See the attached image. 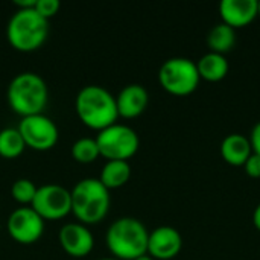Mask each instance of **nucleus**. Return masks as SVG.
Here are the masks:
<instances>
[{
    "label": "nucleus",
    "instance_id": "f257e3e1",
    "mask_svg": "<svg viewBox=\"0 0 260 260\" xmlns=\"http://www.w3.org/2000/svg\"><path fill=\"white\" fill-rule=\"evenodd\" d=\"M75 108L81 122L98 131L114 125L119 119L116 96L102 85L91 84L82 87L76 96Z\"/></svg>",
    "mask_w": 260,
    "mask_h": 260
},
{
    "label": "nucleus",
    "instance_id": "f03ea898",
    "mask_svg": "<svg viewBox=\"0 0 260 260\" xmlns=\"http://www.w3.org/2000/svg\"><path fill=\"white\" fill-rule=\"evenodd\" d=\"M149 232L142 221L123 216L111 222L105 235L110 253L119 260H134L148 254Z\"/></svg>",
    "mask_w": 260,
    "mask_h": 260
},
{
    "label": "nucleus",
    "instance_id": "7ed1b4c3",
    "mask_svg": "<svg viewBox=\"0 0 260 260\" xmlns=\"http://www.w3.org/2000/svg\"><path fill=\"white\" fill-rule=\"evenodd\" d=\"M6 98L9 107L21 117L43 114L49 102V88L40 75L21 72L11 79Z\"/></svg>",
    "mask_w": 260,
    "mask_h": 260
},
{
    "label": "nucleus",
    "instance_id": "20e7f679",
    "mask_svg": "<svg viewBox=\"0 0 260 260\" xmlns=\"http://www.w3.org/2000/svg\"><path fill=\"white\" fill-rule=\"evenodd\" d=\"M72 193V213L78 222L84 225L101 222L111 204L110 190L101 183L99 178H84L78 181Z\"/></svg>",
    "mask_w": 260,
    "mask_h": 260
},
{
    "label": "nucleus",
    "instance_id": "39448f33",
    "mask_svg": "<svg viewBox=\"0 0 260 260\" xmlns=\"http://www.w3.org/2000/svg\"><path fill=\"white\" fill-rule=\"evenodd\" d=\"M49 30V20L41 17L35 8L17 9L8 21L6 38L14 49L34 52L46 43Z\"/></svg>",
    "mask_w": 260,
    "mask_h": 260
},
{
    "label": "nucleus",
    "instance_id": "423d86ee",
    "mask_svg": "<svg viewBox=\"0 0 260 260\" xmlns=\"http://www.w3.org/2000/svg\"><path fill=\"white\" fill-rule=\"evenodd\" d=\"M200 75L197 62L184 58L174 56L166 59L158 70V82L163 90L174 96L192 94L200 85Z\"/></svg>",
    "mask_w": 260,
    "mask_h": 260
},
{
    "label": "nucleus",
    "instance_id": "0eeeda50",
    "mask_svg": "<svg viewBox=\"0 0 260 260\" xmlns=\"http://www.w3.org/2000/svg\"><path fill=\"white\" fill-rule=\"evenodd\" d=\"M99 146V152L107 160L128 161L140 146L139 134L128 125L114 123L98 133L94 137Z\"/></svg>",
    "mask_w": 260,
    "mask_h": 260
},
{
    "label": "nucleus",
    "instance_id": "6e6552de",
    "mask_svg": "<svg viewBox=\"0 0 260 260\" xmlns=\"http://www.w3.org/2000/svg\"><path fill=\"white\" fill-rule=\"evenodd\" d=\"M30 207L44 221H58L72 212V193L59 184H44L37 189Z\"/></svg>",
    "mask_w": 260,
    "mask_h": 260
},
{
    "label": "nucleus",
    "instance_id": "1a4fd4ad",
    "mask_svg": "<svg viewBox=\"0 0 260 260\" xmlns=\"http://www.w3.org/2000/svg\"><path fill=\"white\" fill-rule=\"evenodd\" d=\"M17 129L20 131L24 145L35 151L52 149L59 137L56 123L44 113L21 117Z\"/></svg>",
    "mask_w": 260,
    "mask_h": 260
},
{
    "label": "nucleus",
    "instance_id": "9d476101",
    "mask_svg": "<svg viewBox=\"0 0 260 260\" xmlns=\"http://www.w3.org/2000/svg\"><path fill=\"white\" fill-rule=\"evenodd\" d=\"M6 230L15 242L29 245L43 236L44 219L30 206H21L12 210L8 216Z\"/></svg>",
    "mask_w": 260,
    "mask_h": 260
},
{
    "label": "nucleus",
    "instance_id": "9b49d317",
    "mask_svg": "<svg viewBox=\"0 0 260 260\" xmlns=\"http://www.w3.org/2000/svg\"><path fill=\"white\" fill-rule=\"evenodd\" d=\"M183 248L180 232L171 225H161L149 232L148 254L155 260H171L177 257Z\"/></svg>",
    "mask_w": 260,
    "mask_h": 260
},
{
    "label": "nucleus",
    "instance_id": "f8f14e48",
    "mask_svg": "<svg viewBox=\"0 0 260 260\" xmlns=\"http://www.w3.org/2000/svg\"><path fill=\"white\" fill-rule=\"evenodd\" d=\"M58 239L61 248L73 257H84L90 254L94 247V238L91 232L81 222H69L62 225Z\"/></svg>",
    "mask_w": 260,
    "mask_h": 260
},
{
    "label": "nucleus",
    "instance_id": "ddd939ff",
    "mask_svg": "<svg viewBox=\"0 0 260 260\" xmlns=\"http://www.w3.org/2000/svg\"><path fill=\"white\" fill-rule=\"evenodd\" d=\"M219 15L222 23L230 27H247L257 17V0H222L219 3Z\"/></svg>",
    "mask_w": 260,
    "mask_h": 260
},
{
    "label": "nucleus",
    "instance_id": "4468645a",
    "mask_svg": "<svg viewBox=\"0 0 260 260\" xmlns=\"http://www.w3.org/2000/svg\"><path fill=\"white\" fill-rule=\"evenodd\" d=\"M149 104L148 90L140 84H128L125 85L119 94L116 96V105L119 117L134 119L145 113Z\"/></svg>",
    "mask_w": 260,
    "mask_h": 260
},
{
    "label": "nucleus",
    "instance_id": "2eb2a0df",
    "mask_svg": "<svg viewBox=\"0 0 260 260\" xmlns=\"http://www.w3.org/2000/svg\"><path fill=\"white\" fill-rule=\"evenodd\" d=\"M221 157L232 166H244L248 157L253 154L250 139L244 134H229L221 142Z\"/></svg>",
    "mask_w": 260,
    "mask_h": 260
},
{
    "label": "nucleus",
    "instance_id": "dca6fc26",
    "mask_svg": "<svg viewBox=\"0 0 260 260\" xmlns=\"http://www.w3.org/2000/svg\"><path fill=\"white\" fill-rule=\"evenodd\" d=\"M198 75L207 82H219L229 75V61L225 55L207 52L197 61Z\"/></svg>",
    "mask_w": 260,
    "mask_h": 260
},
{
    "label": "nucleus",
    "instance_id": "f3484780",
    "mask_svg": "<svg viewBox=\"0 0 260 260\" xmlns=\"http://www.w3.org/2000/svg\"><path fill=\"white\" fill-rule=\"evenodd\" d=\"M131 178V166L123 160H107L101 171V183L108 189H119L125 186Z\"/></svg>",
    "mask_w": 260,
    "mask_h": 260
},
{
    "label": "nucleus",
    "instance_id": "a211bd4d",
    "mask_svg": "<svg viewBox=\"0 0 260 260\" xmlns=\"http://www.w3.org/2000/svg\"><path fill=\"white\" fill-rule=\"evenodd\" d=\"M236 44V30L225 23H218L213 26L207 35V46L210 52L225 55Z\"/></svg>",
    "mask_w": 260,
    "mask_h": 260
},
{
    "label": "nucleus",
    "instance_id": "6ab92c4d",
    "mask_svg": "<svg viewBox=\"0 0 260 260\" xmlns=\"http://www.w3.org/2000/svg\"><path fill=\"white\" fill-rule=\"evenodd\" d=\"M26 145L17 128H5L0 131V155L5 158H17L23 154Z\"/></svg>",
    "mask_w": 260,
    "mask_h": 260
},
{
    "label": "nucleus",
    "instance_id": "aec40b11",
    "mask_svg": "<svg viewBox=\"0 0 260 260\" xmlns=\"http://www.w3.org/2000/svg\"><path fill=\"white\" fill-rule=\"evenodd\" d=\"M72 155L78 163H82V165L93 163L101 155L96 139H91V137L78 139L72 145Z\"/></svg>",
    "mask_w": 260,
    "mask_h": 260
},
{
    "label": "nucleus",
    "instance_id": "412c9836",
    "mask_svg": "<svg viewBox=\"0 0 260 260\" xmlns=\"http://www.w3.org/2000/svg\"><path fill=\"white\" fill-rule=\"evenodd\" d=\"M37 189L38 187L35 186V183L32 180L18 178L11 187V195L17 203H20L23 206H30L35 198Z\"/></svg>",
    "mask_w": 260,
    "mask_h": 260
},
{
    "label": "nucleus",
    "instance_id": "4be33fe9",
    "mask_svg": "<svg viewBox=\"0 0 260 260\" xmlns=\"http://www.w3.org/2000/svg\"><path fill=\"white\" fill-rule=\"evenodd\" d=\"M59 8H61V3L58 0H37V5H35V11L46 20L56 15Z\"/></svg>",
    "mask_w": 260,
    "mask_h": 260
},
{
    "label": "nucleus",
    "instance_id": "5701e85b",
    "mask_svg": "<svg viewBox=\"0 0 260 260\" xmlns=\"http://www.w3.org/2000/svg\"><path fill=\"white\" fill-rule=\"evenodd\" d=\"M244 171L248 177L251 178H260V155L257 154H251L248 157V160L244 165Z\"/></svg>",
    "mask_w": 260,
    "mask_h": 260
},
{
    "label": "nucleus",
    "instance_id": "b1692460",
    "mask_svg": "<svg viewBox=\"0 0 260 260\" xmlns=\"http://www.w3.org/2000/svg\"><path fill=\"white\" fill-rule=\"evenodd\" d=\"M250 143H251V148H253V152L260 155V122H257L253 129H251V134H250Z\"/></svg>",
    "mask_w": 260,
    "mask_h": 260
},
{
    "label": "nucleus",
    "instance_id": "393cba45",
    "mask_svg": "<svg viewBox=\"0 0 260 260\" xmlns=\"http://www.w3.org/2000/svg\"><path fill=\"white\" fill-rule=\"evenodd\" d=\"M14 5L17 6V9H30L35 8L37 0H14Z\"/></svg>",
    "mask_w": 260,
    "mask_h": 260
},
{
    "label": "nucleus",
    "instance_id": "a878e982",
    "mask_svg": "<svg viewBox=\"0 0 260 260\" xmlns=\"http://www.w3.org/2000/svg\"><path fill=\"white\" fill-rule=\"evenodd\" d=\"M253 224H254V227L260 232V203L256 206V209L253 212Z\"/></svg>",
    "mask_w": 260,
    "mask_h": 260
},
{
    "label": "nucleus",
    "instance_id": "bb28decb",
    "mask_svg": "<svg viewBox=\"0 0 260 260\" xmlns=\"http://www.w3.org/2000/svg\"><path fill=\"white\" fill-rule=\"evenodd\" d=\"M134 260H155V259H152L149 254H145V256H140V257H137V259H134Z\"/></svg>",
    "mask_w": 260,
    "mask_h": 260
},
{
    "label": "nucleus",
    "instance_id": "cd10ccee",
    "mask_svg": "<svg viewBox=\"0 0 260 260\" xmlns=\"http://www.w3.org/2000/svg\"><path fill=\"white\" fill-rule=\"evenodd\" d=\"M257 17H260V2L257 0Z\"/></svg>",
    "mask_w": 260,
    "mask_h": 260
},
{
    "label": "nucleus",
    "instance_id": "c85d7f7f",
    "mask_svg": "<svg viewBox=\"0 0 260 260\" xmlns=\"http://www.w3.org/2000/svg\"><path fill=\"white\" fill-rule=\"evenodd\" d=\"M98 260H119V259H116V257H104V259H98Z\"/></svg>",
    "mask_w": 260,
    "mask_h": 260
}]
</instances>
